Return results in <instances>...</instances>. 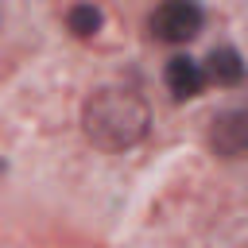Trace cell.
<instances>
[{
  "label": "cell",
  "mask_w": 248,
  "mask_h": 248,
  "mask_svg": "<svg viewBox=\"0 0 248 248\" xmlns=\"http://www.w3.org/2000/svg\"><path fill=\"white\" fill-rule=\"evenodd\" d=\"M213 147L225 155H248V112H229L213 124Z\"/></svg>",
  "instance_id": "obj_3"
},
{
  "label": "cell",
  "mask_w": 248,
  "mask_h": 248,
  "mask_svg": "<svg viewBox=\"0 0 248 248\" xmlns=\"http://www.w3.org/2000/svg\"><path fill=\"white\" fill-rule=\"evenodd\" d=\"M66 23H70V31H74L78 39H89V35L101 31V8H93V4H74L70 16H66Z\"/></svg>",
  "instance_id": "obj_6"
},
{
  "label": "cell",
  "mask_w": 248,
  "mask_h": 248,
  "mask_svg": "<svg viewBox=\"0 0 248 248\" xmlns=\"http://www.w3.org/2000/svg\"><path fill=\"white\" fill-rule=\"evenodd\" d=\"M205 70H209V78H213L217 85H236V81L244 78V62H240V54H236L232 46H217V50L209 54Z\"/></svg>",
  "instance_id": "obj_5"
},
{
  "label": "cell",
  "mask_w": 248,
  "mask_h": 248,
  "mask_svg": "<svg viewBox=\"0 0 248 248\" xmlns=\"http://www.w3.org/2000/svg\"><path fill=\"white\" fill-rule=\"evenodd\" d=\"M167 89L178 97V101H186V97H194L198 89H202V66L194 62V58H170L167 62Z\"/></svg>",
  "instance_id": "obj_4"
},
{
  "label": "cell",
  "mask_w": 248,
  "mask_h": 248,
  "mask_svg": "<svg viewBox=\"0 0 248 248\" xmlns=\"http://www.w3.org/2000/svg\"><path fill=\"white\" fill-rule=\"evenodd\" d=\"M147 120H151L147 105L128 89H101L85 101V112H81L85 136L105 151H124L140 143L147 132Z\"/></svg>",
  "instance_id": "obj_1"
},
{
  "label": "cell",
  "mask_w": 248,
  "mask_h": 248,
  "mask_svg": "<svg viewBox=\"0 0 248 248\" xmlns=\"http://www.w3.org/2000/svg\"><path fill=\"white\" fill-rule=\"evenodd\" d=\"M151 31L167 43H186L202 31V12H198L194 0H167L151 16Z\"/></svg>",
  "instance_id": "obj_2"
}]
</instances>
